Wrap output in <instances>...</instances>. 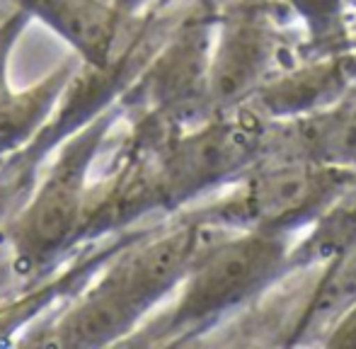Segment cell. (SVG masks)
I'll return each mask as SVG.
<instances>
[{"label":"cell","mask_w":356,"mask_h":349,"mask_svg":"<svg viewBox=\"0 0 356 349\" xmlns=\"http://www.w3.org/2000/svg\"><path fill=\"white\" fill-rule=\"evenodd\" d=\"M282 260L277 238L264 233H245L225 238L204 252V260L182 301L187 316H207L228 303L252 293L267 277H272Z\"/></svg>","instance_id":"cell-1"},{"label":"cell","mask_w":356,"mask_h":349,"mask_svg":"<svg viewBox=\"0 0 356 349\" xmlns=\"http://www.w3.org/2000/svg\"><path fill=\"white\" fill-rule=\"evenodd\" d=\"M356 306V250L349 252L339 267L330 274L327 284L320 289V296L313 306V313L320 320L342 316Z\"/></svg>","instance_id":"cell-5"},{"label":"cell","mask_w":356,"mask_h":349,"mask_svg":"<svg viewBox=\"0 0 356 349\" xmlns=\"http://www.w3.org/2000/svg\"><path fill=\"white\" fill-rule=\"evenodd\" d=\"M252 143L254 138L250 131L238 127H223L189 143L179 163H182L184 172L192 177H216L250 158L248 153L252 151Z\"/></svg>","instance_id":"cell-3"},{"label":"cell","mask_w":356,"mask_h":349,"mask_svg":"<svg viewBox=\"0 0 356 349\" xmlns=\"http://www.w3.org/2000/svg\"><path fill=\"white\" fill-rule=\"evenodd\" d=\"M320 172L305 158L269 163L250 182V211L262 223H279L303 211L318 192Z\"/></svg>","instance_id":"cell-2"},{"label":"cell","mask_w":356,"mask_h":349,"mask_svg":"<svg viewBox=\"0 0 356 349\" xmlns=\"http://www.w3.org/2000/svg\"><path fill=\"white\" fill-rule=\"evenodd\" d=\"M310 151L325 163L342 168L356 165V102H347L334 112L315 119L305 133Z\"/></svg>","instance_id":"cell-4"}]
</instances>
